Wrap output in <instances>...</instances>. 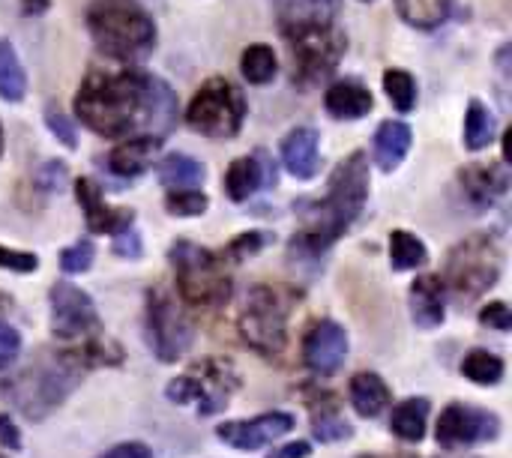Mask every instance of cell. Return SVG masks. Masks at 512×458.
Instances as JSON below:
<instances>
[{"instance_id":"1f68e13d","label":"cell","mask_w":512,"mask_h":458,"mask_svg":"<svg viewBox=\"0 0 512 458\" xmlns=\"http://www.w3.org/2000/svg\"><path fill=\"white\" fill-rule=\"evenodd\" d=\"M240 69L249 84H270L279 72V63L270 45H249L240 57Z\"/></svg>"},{"instance_id":"ac0fdd59","label":"cell","mask_w":512,"mask_h":458,"mask_svg":"<svg viewBox=\"0 0 512 458\" xmlns=\"http://www.w3.org/2000/svg\"><path fill=\"white\" fill-rule=\"evenodd\" d=\"M411 318L423 330H435L447 318V288L441 276H420L411 285Z\"/></svg>"},{"instance_id":"8d00e7d4","label":"cell","mask_w":512,"mask_h":458,"mask_svg":"<svg viewBox=\"0 0 512 458\" xmlns=\"http://www.w3.org/2000/svg\"><path fill=\"white\" fill-rule=\"evenodd\" d=\"M93 258H96L93 240H78V243H72V246H66L60 252V267H63V273L78 276V273H87L93 267Z\"/></svg>"},{"instance_id":"9c48e42d","label":"cell","mask_w":512,"mask_h":458,"mask_svg":"<svg viewBox=\"0 0 512 458\" xmlns=\"http://www.w3.org/2000/svg\"><path fill=\"white\" fill-rule=\"evenodd\" d=\"M288 309L282 306L279 294L267 285H258L246 294L243 309H240V336L243 342L264 354V357H276L285 351L288 342V321H285Z\"/></svg>"},{"instance_id":"484cf974","label":"cell","mask_w":512,"mask_h":458,"mask_svg":"<svg viewBox=\"0 0 512 458\" xmlns=\"http://www.w3.org/2000/svg\"><path fill=\"white\" fill-rule=\"evenodd\" d=\"M426 420H429V402L426 399H405L393 408L390 429L396 438L408 444H420L426 435Z\"/></svg>"},{"instance_id":"7402d4cb","label":"cell","mask_w":512,"mask_h":458,"mask_svg":"<svg viewBox=\"0 0 512 458\" xmlns=\"http://www.w3.org/2000/svg\"><path fill=\"white\" fill-rule=\"evenodd\" d=\"M414 141L411 126H405L402 120H384L375 132V162L381 171H396L402 165V159L408 156Z\"/></svg>"},{"instance_id":"7bdbcfd3","label":"cell","mask_w":512,"mask_h":458,"mask_svg":"<svg viewBox=\"0 0 512 458\" xmlns=\"http://www.w3.org/2000/svg\"><path fill=\"white\" fill-rule=\"evenodd\" d=\"M69 180V174H66V165H60V162H48V165H42V171H39V183H42V189H63V183Z\"/></svg>"},{"instance_id":"60d3db41","label":"cell","mask_w":512,"mask_h":458,"mask_svg":"<svg viewBox=\"0 0 512 458\" xmlns=\"http://www.w3.org/2000/svg\"><path fill=\"white\" fill-rule=\"evenodd\" d=\"M480 324H486L489 330H501V333H507L512 327V312L507 303H501V300H495V303H489V306H483V312H480Z\"/></svg>"},{"instance_id":"836d02e7","label":"cell","mask_w":512,"mask_h":458,"mask_svg":"<svg viewBox=\"0 0 512 458\" xmlns=\"http://www.w3.org/2000/svg\"><path fill=\"white\" fill-rule=\"evenodd\" d=\"M384 90H387V99L402 114L414 111V105H417V81H414L411 72H405V69H387L384 72Z\"/></svg>"},{"instance_id":"5b68a950","label":"cell","mask_w":512,"mask_h":458,"mask_svg":"<svg viewBox=\"0 0 512 458\" xmlns=\"http://www.w3.org/2000/svg\"><path fill=\"white\" fill-rule=\"evenodd\" d=\"M78 381L81 372L75 366H69L60 354H45L33 366L18 372L6 384V393L27 420H42L78 387Z\"/></svg>"},{"instance_id":"9a60e30c","label":"cell","mask_w":512,"mask_h":458,"mask_svg":"<svg viewBox=\"0 0 512 458\" xmlns=\"http://www.w3.org/2000/svg\"><path fill=\"white\" fill-rule=\"evenodd\" d=\"M348 357V333L336 321H318L303 339V363L309 372L330 378L345 366Z\"/></svg>"},{"instance_id":"d6a6232c","label":"cell","mask_w":512,"mask_h":458,"mask_svg":"<svg viewBox=\"0 0 512 458\" xmlns=\"http://www.w3.org/2000/svg\"><path fill=\"white\" fill-rule=\"evenodd\" d=\"M462 375L480 387H495L504 378V360L489 351H471L462 360Z\"/></svg>"},{"instance_id":"d4e9b609","label":"cell","mask_w":512,"mask_h":458,"mask_svg":"<svg viewBox=\"0 0 512 458\" xmlns=\"http://www.w3.org/2000/svg\"><path fill=\"white\" fill-rule=\"evenodd\" d=\"M204 177H207V168H204L198 159L186 156V153H171V156H165V159L159 162V180H162V186H168L171 192L195 189V186L204 183Z\"/></svg>"},{"instance_id":"4fadbf2b","label":"cell","mask_w":512,"mask_h":458,"mask_svg":"<svg viewBox=\"0 0 512 458\" xmlns=\"http://www.w3.org/2000/svg\"><path fill=\"white\" fill-rule=\"evenodd\" d=\"M501 435V420L489 411L450 405L438 420V444L444 450H465L483 441H495Z\"/></svg>"},{"instance_id":"c3c4849f","label":"cell","mask_w":512,"mask_h":458,"mask_svg":"<svg viewBox=\"0 0 512 458\" xmlns=\"http://www.w3.org/2000/svg\"><path fill=\"white\" fill-rule=\"evenodd\" d=\"M24 15H42L48 9V0H21Z\"/></svg>"},{"instance_id":"83f0119b","label":"cell","mask_w":512,"mask_h":458,"mask_svg":"<svg viewBox=\"0 0 512 458\" xmlns=\"http://www.w3.org/2000/svg\"><path fill=\"white\" fill-rule=\"evenodd\" d=\"M462 180H465L468 195H471L474 201H480V204L495 201V198L504 195L507 186H510L507 171L498 168V165H477V168H468V171L462 174Z\"/></svg>"},{"instance_id":"bcb514c9","label":"cell","mask_w":512,"mask_h":458,"mask_svg":"<svg viewBox=\"0 0 512 458\" xmlns=\"http://www.w3.org/2000/svg\"><path fill=\"white\" fill-rule=\"evenodd\" d=\"M96 458H153V453H150V447L132 441V444H117V447H111L108 453Z\"/></svg>"},{"instance_id":"8992f818","label":"cell","mask_w":512,"mask_h":458,"mask_svg":"<svg viewBox=\"0 0 512 458\" xmlns=\"http://www.w3.org/2000/svg\"><path fill=\"white\" fill-rule=\"evenodd\" d=\"M504 270V255L501 246L489 234H474L462 243H456L447 255V270H444V288L453 291L456 300L474 303L480 300L489 288L498 285Z\"/></svg>"},{"instance_id":"7a4b0ae2","label":"cell","mask_w":512,"mask_h":458,"mask_svg":"<svg viewBox=\"0 0 512 458\" xmlns=\"http://www.w3.org/2000/svg\"><path fill=\"white\" fill-rule=\"evenodd\" d=\"M366 198H369V159L363 150H354L333 171L327 198L315 207V213L309 216L294 246L300 243V249L312 255L327 252L354 225V219L366 207Z\"/></svg>"},{"instance_id":"7dc6e473","label":"cell","mask_w":512,"mask_h":458,"mask_svg":"<svg viewBox=\"0 0 512 458\" xmlns=\"http://www.w3.org/2000/svg\"><path fill=\"white\" fill-rule=\"evenodd\" d=\"M309 444L306 441H297V444H288V447H282V450H273L267 458H309Z\"/></svg>"},{"instance_id":"b9f144b4","label":"cell","mask_w":512,"mask_h":458,"mask_svg":"<svg viewBox=\"0 0 512 458\" xmlns=\"http://www.w3.org/2000/svg\"><path fill=\"white\" fill-rule=\"evenodd\" d=\"M114 255H120V258H141V252H144V246H141V234L138 231H132V228H126V231H120L117 237H114Z\"/></svg>"},{"instance_id":"f35d334b","label":"cell","mask_w":512,"mask_h":458,"mask_svg":"<svg viewBox=\"0 0 512 458\" xmlns=\"http://www.w3.org/2000/svg\"><path fill=\"white\" fill-rule=\"evenodd\" d=\"M21 354V336L15 327H9L6 321H0V372L9 369Z\"/></svg>"},{"instance_id":"e0dca14e","label":"cell","mask_w":512,"mask_h":458,"mask_svg":"<svg viewBox=\"0 0 512 458\" xmlns=\"http://www.w3.org/2000/svg\"><path fill=\"white\" fill-rule=\"evenodd\" d=\"M282 165L297 180H312L321 168L318 132L312 126H297L282 141Z\"/></svg>"},{"instance_id":"4316f807","label":"cell","mask_w":512,"mask_h":458,"mask_svg":"<svg viewBox=\"0 0 512 458\" xmlns=\"http://www.w3.org/2000/svg\"><path fill=\"white\" fill-rule=\"evenodd\" d=\"M396 9L405 24L417 30H435L450 18L453 0H396Z\"/></svg>"},{"instance_id":"cb8c5ba5","label":"cell","mask_w":512,"mask_h":458,"mask_svg":"<svg viewBox=\"0 0 512 458\" xmlns=\"http://www.w3.org/2000/svg\"><path fill=\"white\" fill-rule=\"evenodd\" d=\"M351 405L360 417L372 420L390 405V387L375 372H360L351 378Z\"/></svg>"},{"instance_id":"f6af8a7d","label":"cell","mask_w":512,"mask_h":458,"mask_svg":"<svg viewBox=\"0 0 512 458\" xmlns=\"http://www.w3.org/2000/svg\"><path fill=\"white\" fill-rule=\"evenodd\" d=\"M0 447L9 453L21 450V435H18V426L9 420V414H0Z\"/></svg>"},{"instance_id":"ffe728a7","label":"cell","mask_w":512,"mask_h":458,"mask_svg":"<svg viewBox=\"0 0 512 458\" xmlns=\"http://www.w3.org/2000/svg\"><path fill=\"white\" fill-rule=\"evenodd\" d=\"M324 105L339 120H360V117H366L372 111L375 99H372L366 84H360L354 78H345V81H336L324 93Z\"/></svg>"},{"instance_id":"603a6c76","label":"cell","mask_w":512,"mask_h":458,"mask_svg":"<svg viewBox=\"0 0 512 458\" xmlns=\"http://www.w3.org/2000/svg\"><path fill=\"white\" fill-rule=\"evenodd\" d=\"M279 27L300 24H336L339 0H273Z\"/></svg>"},{"instance_id":"d590c367","label":"cell","mask_w":512,"mask_h":458,"mask_svg":"<svg viewBox=\"0 0 512 458\" xmlns=\"http://www.w3.org/2000/svg\"><path fill=\"white\" fill-rule=\"evenodd\" d=\"M165 207L171 216H201L210 207V198L198 189H180V192H168Z\"/></svg>"},{"instance_id":"ab89813d","label":"cell","mask_w":512,"mask_h":458,"mask_svg":"<svg viewBox=\"0 0 512 458\" xmlns=\"http://www.w3.org/2000/svg\"><path fill=\"white\" fill-rule=\"evenodd\" d=\"M0 267L12 270V273H33L39 267V258L33 252H18V249L0 246Z\"/></svg>"},{"instance_id":"d6986e66","label":"cell","mask_w":512,"mask_h":458,"mask_svg":"<svg viewBox=\"0 0 512 458\" xmlns=\"http://www.w3.org/2000/svg\"><path fill=\"white\" fill-rule=\"evenodd\" d=\"M162 141L165 138H153V135H138V138H126L120 141L111 153H108V168L117 174V177H138L144 174L156 153L162 150Z\"/></svg>"},{"instance_id":"ba28073f","label":"cell","mask_w":512,"mask_h":458,"mask_svg":"<svg viewBox=\"0 0 512 458\" xmlns=\"http://www.w3.org/2000/svg\"><path fill=\"white\" fill-rule=\"evenodd\" d=\"M246 120V99L228 78H207L186 108V123L207 135L228 141L240 132Z\"/></svg>"},{"instance_id":"e575fe53","label":"cell","mask_w":512,"mask_h":458,"mask_svg":"<svg viewBox=\"0 0 512 458\" xmlns=\"http://www.w3.org/2000/svg\"><path fill=\"white\" fill-rule=\"evenodd\" d=\"M312 435L321 444H339V441H348L354 435V429L348 426V420H342L336 414V408H330V411H321V417H315Z\"/></svg>"},{"instance_id":"8fae6325","label":"cell","mask_w":512,"mask_h":458,"mask_svg":"<svg viewBox=\"0 0 512 458\" xmlns=\"http://www.w3.org/2000/svg\"><path fill=\"white\" fill-rule=\"evenodd\" d=\"M147 342L162 363H177L195 342L192 318L162 288L147 294Z\"/></svg>"},{"instance_id":"277c9868","label":"cell","mask_w":512,"mask_h":458,"mask_svg":"<svg viewBox=\"0 0 512 458\" xmlns=\"http://www.w3.org/2000/svg\"><path fill=\"white\" fill-rule=\"evenodd\" d=\"M171 267L177 273L180 300L201 309H216L231 300V273L225 255L195 246L189 240H177L168 252Z\"/></svg>"},{"instance_id":"7c38bea8","label":"cell","mask_w":512,"mask_h":458,"mask_svg":"<svg viewBox=\"0 0 512 458\" xmlns=\"http://www.w3.org/2000/svg\"><path fill=\"white\" fill-rule=\"evenodd\" d=\"M48 297H51V330L66 348L102 333L99 312L87 291H81L72 282H54Z\"/></svg>"},{"instance_id":"681fc988","label":"cell","mask_w":512,"mask_h":458,"mask_svg":"<svg viewBox=\"0 0 512 458\" xmlns=\"http://www.w3.org/2000/svg\"><path fill=\"white\" fill-rule=\"evenodd\" d=\"M0 156H3V129H0Z\"/></svg>"},{"instance_id":"3957f363","label":"cell","mask_w":512,"mask_h":458,"mask_svg":"<svg viewBox=\"0 0 512 458\" xmlns=\"http://www.w3.org/2000/svg\"><path fill=\"white\" fill-rule=\"evenodd\" d=\"M87 30L96 48L120 63H138L156 48V24L138 0H93Z\"/></svg>"},{"instance_id":"30bf717a","label":"cell","mask_w":512,"mask_h":458,"mask_svg":"<svg viewBox=\"0 0 512 458\" xmlns=\"http://www.w3.org/2000/svg\"><path fill=\"white\" fill-rule=\"evenodd\" d=\"M237 387H240V375L228 360H207L195 372H186V375L174 378L165 387V396L174 405L198 402V414L210 417V414H219L228 405V399H231V393Z\"/></svg>"},{"instance_id":"f907efd6","label":"cell","mask_w":512,"mask_h":458,"mask_svg":"<svg viewBox=\"0 0 512 458\" xmlns=\"http://www.w3.org/2000/svg\"><path fill=\"white\" fill-rule=\"evenodd\" d=\"M0 458H6V456H0Z\"/></svg>"},{"instance_id":"f546056e","label":"cell","mask_w":512,"mask_h":458,"mask_svg":"<svg viewBox=\"0 0 512 458\" xmlns=\"http://www.w3.org/2000/svg\"><path fill=\"white\" fill-rule=\"evenodd\" d=\"M495 132H498V123H495L492 111L480 99H471L468 114H465V147L486 150L495 141Z\"/></svg>"},{"instance_id":"52a82bcc","label":"cell","mask_w":512,"mask_h":458,"mask_svg":"<svg viewBox=\"0 0 512 458\" xmlns=\"http://www.w3.org/2000/svg\"><path fill=\"white\" fill-rule=\"evenodd\" d=\"M288 54L294 63V78L300 84H318L330 78L345 54V33L336 24H300L282 27Z\"/></svg>"},{"instance_id":"5bb4252c","label":"cell","mask_w":512,"mask_h":458,"mask_svg":"<svg viewBox=\"0 0 512 458\" xmlns=\"http://www.w3.org/2000/svg\"><path fill=\"white\" fill-rule=\"evenodd\" d=\"M291 429H294V417L285 411H273V414H261L255 420L222 423L216 429V438L225 441L228 447L240 450V453H255V450H264L267 444L285 438Z\"/></svg>"},{"instance_id":"44dd1931","label":"cell","mask_w":512,"mask_h":458,"mask_svg":"<svg viewBox=\"0 0 512 458\" xmlns=\"http://www.w3.org/2000/svg\"><path fill=\"white\" fill-rule=\"evenodd\" d=\"M264 183H276V171L273 168H264L255 156H240L225 171V195L231 201L252 198Z\"/></svg>"},{"instance_id":"ee69618b","label":"cell","mask_w":512,"mask_h":458,"mask_svg":"<svg viewBox=\"0 0 512 458\" xmlns=\"http://www.w3.org/2000/svg\"><path fill=\"white\" fill-rule=\"evenodd\" d=\"M264 246V237H261V231H252V234H243V237H237L231 246H228V255H234V258H246V255H252V252H258Z\"/></svg>"},{"instance_id":"4dcf8cb0","label":"cell","mask_w":512,"mask_h":458,"mask_svg":"<svg viewBox=\"0 0 512 458\" xmlns=\"http://www.w3.org/2000/svg\"><path fill=\"white\" fill-rule=\"evenodd\" d=\"M429 261V249L420 237L411 231H393L390 234V264L393 270H417Z\"/></svg>"},{"instance_id":"74e56055","label":"cell","mask_w":512,"mask_h":458,"mask_svg":"<svg viewBox=\"0 0 512 458\" xmlns=\"http://www.w3.org/2000/svg\"><path fill=\"white\" fill-rule=\"evenodd\" d=\"M45 126L60 138V144H63V147H69V150H75V147H78V138H75V129H72L69 117H66L54 102L45 108Z\"/></svg>"},{"instance_id":"6da1fadb","label":"cell","mask_w":512,"mask_h":458,"mask_svg":"<svg viewBox=\"0 0 512 458\" xmlns=\"http://www.w3.org/2000/svg\"><path fill=\"white\" fill-rule=\"evenodd\" d=\"M78 120L102 138H138L165 132L177 120V96L159 75L123 69L90 72L72 102Z\"/></svg>"},{"instance_id":"f1b7e54d","label":"cell","mask_w":512,"mask_h":458,"mask_svg":"<svg viewBox=\"0 0 512 458\" xmlns=\"http://www.w3.org/2000/svg\"><path fill=\"white\" fill-rule=\"evenodd\" d=\"M27 93V75L18 60V51L12 42L0 39V99L3 102H21Z\"/></svg>"},{"instance_id":"2e32d148","label":"cell","mask_w":512,"mask_h":458,"mask_svg":"<svg viewBox=\"0 0 512 458\" xmlns=\"http://www.w3.org/2000/svg\"><path fill=\"white\" fill-rule=\"evenodd\" d=\"M75 198H78V204L84 210V219H87V228L93 234H114L117 237L120 231L132 228V222H135V213L132 210L105 204L102 189L90 177H81L75 183Z\"/></svg>"}]
</instances>
